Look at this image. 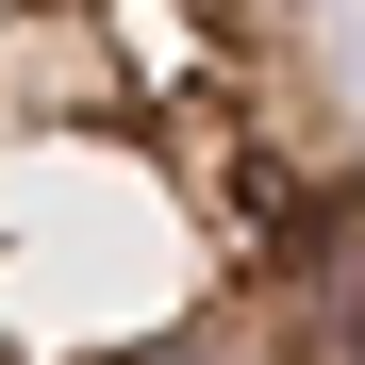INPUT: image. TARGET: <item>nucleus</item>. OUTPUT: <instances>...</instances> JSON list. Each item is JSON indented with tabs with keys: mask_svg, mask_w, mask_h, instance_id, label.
<instances>
[{
	"mask_svg": "<svg viewBox=\"0 0 365 365\" xmlns=\"http://www.w3.org/2000/svg\"><path fill=\"white\" fill-rule=\"evenodd\" d=\"M0 365H365V83L266 0H0Z\"/></svg>",
	"mask_w": 365,
	"mask_h": 365,
	"instance_id": "obj_1",
	"label": "nucleus"
}]
</instances>
